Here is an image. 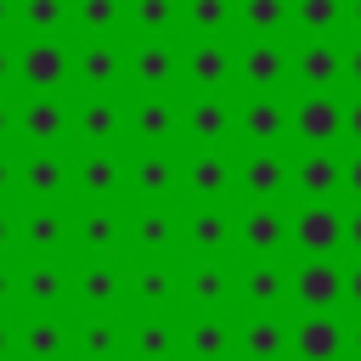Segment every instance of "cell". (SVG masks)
I'll return each instance as SVG.
<instances>
[{"instance_id": "cell-2", "label": "cell", "mask_w": 361, "mask_h": 361, "mask_svg": "<svg viewBox=\"0 0 361 361\" xmlns=\"http://www.w3.org/2000/svg\"><path fill=\"white\" fill-rule=\"evenodd\" d=\"M288 237L305 248V254H333L344 243V209L333 197H310L293 220H288Z\"/></svg>"}, {"instance_id": "cell-44", "label": "cell", "mask_w": 361, "mask_h": 361, "mask_svg": "<svg viewBox=\"0 0 361 361\" xmlns=\"http://www.w3.org/2000/svg\"><path fill=\"white\" fill-rule=\"evenodd\" d=\"M11 79H17V51H11V45H0V90H6Z\"/></svg>"}, {"instance_id": "cell-22", "label": "cell", "mask_w": 361, "mask_h": 361, "mask_svg": "<svg viewBox=\"0 0 361 361\" xmlns=\"http://www.w3.org/2000/svg\"><path fill=\"white\" fill-rule=\"evenodd\" d=\"M175 130H180V113H175L158 90H141V102L130 107V135L147 141V147H158V141H169Z\"/></svg>"}, {"instance_id": "cell-39", "label": "cell", "mask_w": 361, "mask_h": 361, "mask_svg": "<svg viewBox=\"0 0 361 361\" xmlns=\"http://www.w3.org/2000/svg\"><path fill=\"white\" fill-rule=\"evenodd\" d=\"M175 237H180V231H175V214H169V209H147V214L135 220V248H147V254H152V248H158V254L175 248Z\"/></svg>"}, {"instance_id": "cell-31", "label": "cell", "mask_w": 361, "mask_h": 361, "mask_svg": "<svg viewBox=\"0 0 361 361\" xmlns=\"http://www.w3.org/2000/svg\"><path fill=\"white\" fill-rule=\"evenodd\" d=\"M175 350H180V338H175V327L164 316H141L135 322V333H130V355L135 361H169Z\"/></svg>"}, {"instance_id": "cell-3", "label": "cell", "mask_w": 361, "mask_h": 361, "mask_svg": "<svg viewBox=\"0 0 361 361\" xmlns=\"http://www.w3.org/2000/svg\"><path fill=\"white\" fill-rule=\"evenodd\" d=\"M288 130H293L305 147H333L338 130H344V107H338V96H333V90H305L299 107H293V118H288Z\"/></svg>"}, {"instance_id": "cell-50", "label": "cell", "mask_w": 361, "mask_h": 361, "mask_svg": "<svg viewBox=\"0 0 361 361\" xmlns=\"http://www.w3.org/2000/svg\"><path fill=\"white\" fill-rule=\"evenodd\" d=\"M344 243H355V248H361V209H355V214H344Z\"/></svg>"}, {"instance_id": "cell-11", "label": "cell", "mask_w": 361, "mask_h": 361, "mask_svg": "<svg viewBox=\"0 0 361 361\" xmlns=\"http://www.w3.org/2000/svg\"><path fill=\"white\" fill-rule=\"evenodd\" d=\"M186 79H192L197 90H226V85L237 79L231 45H220V34H197V45H192V56H186Z\"/></svg>"}, {"instance_id": "cell-28", "label": "cell", "mask_w": 361, "mask_h": 361, "mask_svg": "<svg viewBox=\"0 0 361 361\" xmlns=\"http://www.w3.org/2000/svg\"><path fill=\"white\" fill-rule=\"evenodd\" d=\"M186 243H192L197 254H209V259H214V254H226V248L237 243V226L209 203V209H197V214L186 220Z\"/></svg>"}, {"instance_id": "cell-7", "label": "cell", "mask_w": 361, "mask_h": 361, "mask_svg": "<svg viewBox=\"0 0 361 361\" xmlns=\"http://www.w3.org/2000/svg\"><path fill=\"white\" fill-rule=\"evenodd\" d=\"M288 175H293V164H288L276 147H254V152L237 164V180H243V197H248V203L282 197V192H288Z\"/></svg>"}, {"instance_id": "cell-53", "label": "cell", "mask_w": 361, "mask_h": 361, "mask_svg": "<svg viewBox=\"0 0 361 361\" xmlns=\"http://www.w3.org/2000/svg\"><path fill=\"white\" fill-rule=\"evenodd\" d=\"M344 73H350V79H355V85H361V45H355V51H350V56H344Z\"/></svg>"}, {"instance_id": "cell-55", "label": "cell", "mask_w": 361, "mask_h": 361, "mask_svg": "<svg viewBox=\"0 0 361 361\" xmlns=\"http://www.w3.org/2000/svg\"><path fill=\"white\" fill-rule=\"evenodd\" d=\"M344 344H350V355H355V361H361V322H355V327H350V333H344Z\"/></svg>"}, {"instance_id": "cell-26", "label": "cell", "mask_w": 361, "mask_h": 361, "mask_svg": "<svg viewBox=\"0 0 361 361\" xmlns=\"http://www.w3.org/2000/svg\"><path fill=\"white\" fill-rule=\"evenodd\" d=\"M237 293H243L248 310H276V305L288 299V271H276V265H248V271L237 276Z\"/></svg>"}, {"instance_id": "cell-6", "label": "cell", "mask_w": 361, "mask_h": 361, "mask_svg": "<svg viewBox=\"0 0 361 361\" xmlns=\"http://www.w3.org/2000/svg\"><path fill=\"white\" fill-rule=\"evenodd\" d=\"M288 118H293V107H288L276 90H254V96L237 107V135H248L254 147H276V141L288 135Z\"/></svg>"}, {"instance_id": "cell-54", "label": "cell", "mask_w": 361, "mask_h": 361, "mask_svg": "<svg viewBox=\"0 0 361 361\" xmlns=\"http://www.w3.org/2000/svg\"><path fill=\"white\" fill-rule=\"evenodd\" d=\"M11 23H17V0H0V34H6Z\"/></svg>"}, {"instance_id": "cell-33", "label": "cell", "mask_w": 361, "mask_h": 361, "mask_svg": "<svg viewBox=\"0 0 361 361\" xmlns=\"http://www.w3.org/2000/svg\"><path fill=\"white\" fill-rule=\"evenodd\" d=\"M73 293H79V299H85L90 310H107V305H113V299L124 293V276H118L113 265H102V259H96V265H85V271H79Z\"/></svg>"}, {"instance_id": "cell-43", "label": "cell", "mask_w": 361, "mask_h": 361, "mask_svg": "<svg viewBox=\"0 0 361 361\" xmlns=\"http://www.w3.org/2000/svg\"><path fill=\"white\" fill-rule=\"evenodd\" d=\"M11 135H17V102H11L6 90H0V147H6Z\"/></svg>"}, {"instance_id": "cell-49", "label": "cell", "mask_w": 361, "mask_h": 361, "mask_svg": "<svg viewBox=\"0 0 361 361\" xmlns=\"http://www.w3.org/2000/svg\"><path fill=\"white\" fill-rule=\"evenodd\" d=\"M11 293H17V276H11V271H6V265H0V310H6V305H11Z\"/></svg>"}, {"instance_id": "cell-4", "label": "cell", "mask_w": 361, "mask_h": 361, "mask_svg": "<svg viewBox=\"0 0 361 361\" xmlns=\"http://www.w3.org/2000/svg\"><path fill=\"white\" fill-rule=\"evenodd\" d=\"M68 124H73V113H68V102H62L56 90H34V96L17 107V135L34 141V147H56V141L68 135Z\"/></svg>"}, {"instance_id": "cell-8", "label": "cell", "mask_w": 361, "mask_h": 361, "mask_svg": "<svg viewBox=\"0 0 361 361\" xmlns=\"http://www.w3.org/2000/svg\"><path fill=\"white\" fill-rule=\"evenodd\" d=\"M288 350H293L299 361H338V355H344V327H338V316L305 310V322L288 327Z\"/></svg>"}, {"instance_id": "cell-36", "label": "cell", "mask_w": 361, "mask_h": 361, "mask_svg": "<svg viewBox=\"0 0 361 361\" xmlns=\"http://www.w3.org/2000/svg\"><path fill=\"white\" fill-rule=\"evenodd\" d=\"M288 6H293V0H243V6H237V23H243L248 34H259V39H271V34L288 23Z\"/></svg>"}, {"instance_id": "cell-46", "label": "cell", "mask_w": 361, "mask_h": 361, "mask_svg": "<svg viewBox=\"0 0 361 361\" xmlns=\"http://www.w3.org/2000/svg\"><path fill=\"white\" fill-rule=\"evenodd\" d=\"M11 355H17V327L0 316V361H11Z\"/></svg>"}, {"instance_id": "cell-27", "label": "cell", "mask_w": 361, "mask_h": 361, "mask_svg": "<svg viewBox=\"0 0 361 361\" xmlns=\"http://www.w3.org/2000/svg\"><path fill=\"white\" fill-rule=\"evenodd\" d=\"M130 180H135V192H141L147 203H164V197H175V186H180V169H175V158H164V152H147V158H135Z\"/></svg>"}, {"instance_id": "cell-51", "label": "cell", "mask_w": 361, "mask_h": 361, "mask_svg": "<svg viewBox=\"0 0 361 361\" xmlns=\"http://www.w3.org/2000/svg\"><path fill=\"white\" fill-rule=\"evenodd\" d=\"M344 293L361 305V265H350V271H344Z\"/></svg>"}, {"instance_id": "cell-5", "label": "cell", "mask_w": 361, "mask_h": 361, "mask_svg": "<svg viewBox=\"0 0 361 361\" xmlns=\"http://www.w3.org/2000/svg\"><path fill=\"white\" fill-rule=\"evenodd\" d=\"M288 299H299L305 310H333L344 299V271L327 254H310L293 276H288Z\"/></svg>"}, {"instance_id": "cell-17", "label": "cell", "mask_w": 361, "mask_h": 361, "mask_svg": "<svg viewBox=\"0 0 361 361\" xmlns=\"http://www.w3.org/2000/svg\"><path fill=\"white\" fill-rule=\"evenodd\" d=\"M186 355L192 361H231V350H237V327L220 316V310H203L192 327H186Z\"/></svg>"}, {"instance_id": "cell-35", "label": "cell", "mask_w": 361, "mask_h": 361, "mask_svg": "<svg viewBox=\"0 0 361 361\" xmlns=\"http://www.w3.org/2000/svg\"><path fill=\"white\" fill-rule=\"evenodd\" d=\"M73 17V0H17V23L28 34H56Z\"/></svg>"}, {"instance_id": "cell-23", "label": "cell", "mask_w": 361, "mask_h": 361, "mask_svg": "<svg viewBox=\"0 0 361 361\" xmlns=\"http://www.w3.org/2000/svg\"><path fill=\"white\" fill-rule=\"evenodd\" d=\"M175 73H180V62H175V51H169L164 39L135 45V56H130V79H135L141 90H169Z\"/></svg>"}, {"instance_id": "cell-9", "label": "cell", "mask_w": 361, "mask_h": 361, "mask_svg": "<svg viewBox=\"0 0 361 361\" xmlns=\"http://www.w3.org/2000/svg\"><path fill=\"white\" fill-rule=\"evenodd\" d=\"M68 175H73V164H68L56 147H39V152H28V158L17 164V186H23L28 197H39V203H56V197L68 192Z\"/></svg>"}, {"instance_id": "cell-24", "label": "cell", "mask_w": 361, "mask_h": 361, "mask_svg": "<svg viewBox=\"0 0 361 361\" xmlns=\"http://www.w3.org/2000/svg\"><path fill=\"white\" fill-rule=\"evenodd\" d=\"M231 180H237V169H231L214 147L186 164V186H192V197H203V203H220V197L231 192Z\"/></svg>"}, {"instance_id": "cell-52", "label": "cell", "mask_w": 361, "mask_h": 361, "mask_svg": "<svg viewBox=\"0 0 361 361\" xmlns=\"http://www.w3.org/2000/svg\"><path fill=\"white\" fill-rule=\"evenodd\" d=\"M6 243H17V220L0 209V248H6Z\"/></svg>"}, {"instance_id": "cell-13", "label": "cell", "mask_w": 361, "mask_h": 361, "mask_svg": "<svg viewBox=\"0 0 361 361\" xmlns=\"http://www.w3.org/2000/svg\"><path fill=\"white\" fill-rule=\"evenodd\" d=\"M288 186L305 192V197H338V186H344V164H338V152H333V147H310V152L293 164Z\"/></svg>"}, {"instance_id": "cell-19", "label": "cell", "mask_w": 361, "mask_h": 361, "mask_svg": "<svg viewBox=\"0 0 361 361\" xmlns=\"http://www.w3.org/2000/svg\"><path fill=\"white\" fill-rule=\"evenodd\" d=\"M17 243L28 248V254H56L62 243H68V214L56 209V203H39V209H28L23 220H17Z\"/></svg>"}, {"instance_id": "cell-45", "label": "cell", "mask_w": 361, "mask_h": 361, "mask_svg": "<svg viewBox=\"0 0 361 361\" xmlns=\"http://www.w3.org/2000/svg\"><path fill=\"white\" fill-rule=\"evenodd\" d=\"M11 180H17V158H11L6 147H0V197L11 192Z\"/></svg>"}, {"instance_id": "cell-47", "label": "cell", "mask_w": 361, "mask_h": 361, "mask_svg": "<svg viewBox=\"0 0 361 361\" xmlns=\"http://www.w3.org/2000/svg\"><path fill=\"white\" fill-rule=\"evenodd\" d=\"M344 130H350V135H355V141H361V96H355V102H350V107H344Z\"/></svg>"}, {"instance_id": "cell-16", "label": "cell", "mask_w": 361, "mask_h": 361, "mask_svg": "<svg viewBox=\"0 0 361 361\" xmlns=\"http://www.w3.org/2000/svg\"><path fill=\"white\" fill-rule=\"evenodd\" d=\"M288 51L282 45H271V39H254L243 56H237V79L248 85V90H282V79H288Z\"/></svg>"}, {"instance_id": "cell-37", "label": "cell", "mask_w": 361, "mask_h": 361, "mask_svg": "<svg viewBox=\"0 0 361 361\" xmlns=\"http://www.w3.org/2000/svg\"><path fill=\"white\" fill-rule=\"evenodd\" d=\"M288 17L316 39V34H327V28H338V17H344V0H293L288 6Z\"/></svg>"}, {"instance_id": "cell-1", "label": "cell", "mask_w": 361, "mask_h": 361, "mask_svg": "<svg viewBox=\"0 0 361 361\" xmlns=\"http://www.w3.org/2000/svg\"><path fill=\"white\" fill-rule=\"evenodd\" d=\"M68 73H73V56L68 45H56V34H34V45L17 51V79L28 90H62Z\"/></svg>"}, {"instance_id": "cell-30", "label": "cell", "mask_w": 361, "mask_h": 361, "mask_svg": "<svg viewBox=\"0 0 361 361\" xmlns=\"http://www.w3.org/2000/svg\"><path fill=\"white\" fill-rule=\"evenodd\" d=\"M231 288H237V276H231L226 265H214V259H203V265L186 276V293H192L197 310H220V305L231 299Z\"/></svg>"}, {"instance_id": "cell-42", "label": "cell", "mask_w": 361, "mask_h": 361, "mask_svg": "<svg viewBox=\"0 0 361 361\" xmlns=\"http://www.w3.org/2000/svg\"><path fill=\"white\" fill-rule=\"evenodd\" d=\"M73 23H79L90 39H102V34L118 28V0H73Z\"/></svg>"}, {"instance_id": "cell-56", "label": "cell", "mask_w": 361, "mask_h": 361, "mask_svg": "<svg viewBox=\"0 0 361 361\" xmlns=\"http://www.w3.org/2000/svg\"><path fill=\"white\" fill-rule=\"evenodd\" d=\"M350 23H355V28H361V0H350Z\"/></svg>"}, {"instance_id": "cell-18", "label": "cell", "mask_w": 361, "mask_h": 361, "mask_svg": "<svg viewBox=\"0 0 361 361\" xmlns=\"http://www.w3.org/2000/svg\"><path fill=\"white\" fill-rule=\"evenodd\" d=\"M288 73H293L305 90H333V85H338V73H344V56H338V45H327V39L316 34V39L288 62Z\"/></svg>"}, {"instance_id": "cell-40", "label": "cell", "mask_w": 361, "mask_h": 361, "mask_svg": "<svg viewBox=\"0 0 361 361\" xmlns=\"http://www.w3.org/2000/svg\"><path fill=\"white\" fill-rule=\"evenodd\" d=\"M180 17V0H130V23L141 34H169Z\"/></svg>"}, {"instance_id": "cell-38", "label": "cell", "mask_w": 361, "mask_h": 361, "mask_svg": "<svg viewBox=\"0 0 361 361\" xmlns=\"http://www.w3.org/2000/svg\"><path fill=\"white\" fill-rule=\"evenodd\" d=\"M79 243H85L90 254H113V248H118V214H113V209H90V214L79 220Z\"/></svg>"}, {"instance_id": "cell-21", "label": "cell", "mask_w": 361, "mask_h": 361, "mask_svg": "<svg viewBox=\"0 0 361 361\" xmlns=\"http://www.w3.org/2000/svg\"><path fill=\"white\" fill-rule=\"evenodd\" d=\"M73 73H79L85 90H113V85L124 79V56H118V45H107V34H102V39H90V45L73 56Z\"/></svg>"}, {"instance_id": "cell-12", "label": "cell", "mask_w": 361, "mask_h": 361, "mask_svg": "<svg viewBox=\"0 0 361 361\" xmlns=\"http://www.w3.org/2000/svg\"><path fill=\"white\" fill-rule=\"evenodd\" d=\"M203 147H220L226 135H237V107L220 96V90H197V102L186 107V118H180Z\"/></svg>"}, {"instance_id": "cell-20", "label": "cell", "mask_w": 361, "mask_h": 361, "mask_svg": "<svg viewBox=\"0 0 361 361\" xmlns=\"http://www.w3.org/2000/svg\"><path fill=\"white\" fill-rule=\"evenodd\" d=\"M73 130H79L90 147H107V141L124 130V113H118L113 90H90V96L79 102V113H73Z\"/></svg>"}, {"instance_id": "cell-48", "label": "cell", "mask_w": 361, "mask_h": 361, "mask_svg": "<svg viewBox=\"0 0 361 361\" xmlns=\"http://www.w3.org/2000/svg\"><path fill=\"white\" fill-rule=\"evenodd\" d=\"M344 186H350V192H355V197H361V152H355V158H350V164H344Z\"/></svg>"}, {"instance_id": "cell-15", "label": "cell", "mask_w": 361, "mask_h": 361, "mask_svg": "<svg viewBox=\"0 0 361 361\" xmlns=\"http://www.w3.org/2000/svg\"><path fill=\"white\" fill-rule=\"evenodd\" d=\"M237 243H243L248 254H276V248L288 243V214H282L276 203H248L243 220H237Z\"/></svg>"}, {"instance_id": "cell-34", "label": "cell", "mask_w": 361, "mask_h": 361, "mask_svg": "<svg viewBox=\"0 0 361 361\" xmlns=\"http://www.w3.org/2000/svg\"><path fill=\"white\" fill-rule=\"evenodd\" d=\"M130 299L147 305V310H152V305H169V299H175V271H169V265H141V271L130 276Z\"/></svg>"}, {"instance_id": "cell-29", "label": "cell", "mask_w": 361, "mask_h": 361, "mask_svg": "<svg viewBox=\"0 0 361 361\" xmlns=\"http://www.w3.org/2000/svg\"><path fill=\"white\" fill-rule=\"evenodd\" d=\"M73 180L85 186V197H96V203H102V197H113V192H118V158H113L107 147H96V152H85V158L73 164Z\"/></svg>"}, {"instance_id": "cell-25", "label": "cell", "mask_w": 361, "mask_h": 361, "mask_svg": "<svg viewBox=\"0 0 361 361\" xmlns=\"http://www.w3.org/2000/svg\"><path fill=\"white\" fill-rule=\"evenodd\" d=\"M17 293H23L34 310H56V305L68 299V271H56L51 259H39V265H28V271L17 276Z\"/></svg>"}, {"instance_id": "cell-14", "label": "cell", "mask_w": 361, "mask_h": 361, "mask_svg": "<svg viewBox=\"0 0 361 361\" xmlns=\"http://www.w3.org/2000/svg\"><path fill=\"white\" fill-rule=\"evenodd\" d=\"M237 350H243V361H282L288 355V322L276 310H254L237 327Z\"/></svg>"}, {"instance_id": "cell-32", "label": "cell", "mask_w": 361, "mask_h": 361, "mask_svg": "<svg viewBox=\"0 0 361 361\" xmlns=\"http://www.w3.org/2000/svg\"><path fill=\"white\" fill-rule=\"evenodd\" d=\"M73 350H79V361H113V355H118V327H113V316H107V310H90V322L73 333Z\"/></svg>"}, {"instance_id": "cell-10", "label": "cell", "mask_w": 361, "mask_h": 361, "mask_svg": "<svg viewBox=\"0 0 361 361\" xmlns=\"http://www.w3.org/2000/svg\"><path fill=\"white\" fill-rule=\"evenodd\" d=\"M68 344H73V333H68V322H62L56 310H34V316L17 327V355H23V361H62Z\"/></svg>"}, {"instance_id": "cell-41", "label": "cell", "mask_w": 361, "mask_h": 361, "mask_svg": "<svg viewBox=\"0 0 361 361\" xmlns=\"http://www.w3.org/2000/svg\"><path fill=\"white\" fill-rule=\"evenodd\" d=\"M237 17V0H186V23L197 34H226Z\"/></svg>"}]
</instances>
